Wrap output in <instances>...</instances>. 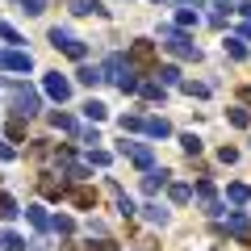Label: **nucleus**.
<instances>
[{"mask_svg": "<svg viewBox=\"0 0 251 251\" xmlns=\"http://www.w3.org/2000/svg\"><path fill=\"white\" fill-rule=\"evenodd\" d=\"M159 84L168 88V84H184L180 80V67H159Z\"/></svg>", "mask_w": 251, "mask_h": 251, "instance_id": "31", "label": "nucleus"}, {"mask_svg": "<svg viewBox=\"0 0 251 251\" xmlns=\"http://www.w3.org/2000/svg\"><path fill=\"white\" fill-rule=\"evenodd\" d=\"M218 159H222V163H234V159H239V151H234V147H222V151H218Z\"/></svg>", "mask_w": 251, "mask_h": 251, "instance_id": "39", "label": "nucleus"}, {"mask_svg": "<svg viewBox=\"0 0 251 251\" xmlns=\"http://www.w3.org/2000/svg\"><path fill=\"white\" fill-rule=\"evenodd\" d=\"M38 184H42L46 197H63V193H67V184H63V180H54V176H42Z\"/></svg>", "mask_w": 251, "mask_h": 251, "instance_id": "20", "label": "nucleus"}, {"mask_svg": "<svg viewBox=\"0 0 251 251\" xmlns=\"http://www.w3.org/2000/svg\"><path fill=\"white\" fill-rule=\"evenodd\" d=\"M226 201H230V205H247V201H251V188L247 184H230V188H226Z\"/></svg>", "mask_w": 251, "mask_h": 251, "instance_id": "17", "label": "nucleus"}, {"mask_svg": "<svg viewBox=\"0 0 251 251\" xmlns=\"http://www.w3.org/2000/svg\"><path fill=\"white\" fill-rule=\"evenodd\" d=\"M0 159H13V151H9V147H4V143H0Z\"/></svg>", "mask_w": 251, "mask_h": 251, "instance_id": "45", "label": "nucleus"}, {"mask_svg": "<svg viewBox=\"0 0 251 251\" xmlns=\"http://www.w3.org/2000/svg\"><path fill=\"white\" fill-rule=\"evenodd\" d=\"M243 97H247V100H251V84H247V88H243Z\"/></svg>", "mask_w": 251, "mask_h": 251, "instance_id": "47", "label": "nucleus"}, {"mask_svg": "<svg viewBox=\"0 0 251 251\" xmlns=\"http://www.w3.org/2000/svg\"><path fill=\"white\" fill-rule=\"evenodd\" d=\"M75 80H80V84H88V88H97V84L105 80V75H100V67H92V63H84L80 72H75Z\"/></svg>", "mask_w": 251, "mask_h": 251, "instance_id": "15", "label": "nucleus"}, {"mask_svg": "<svg viewBox=\"0 0 251 251\" xmlns=\"http://www.w3.org/2000/svg\"><path fill=\"white\" fill-rule=\"evenodd\" d=\"M143 218H147V222H151V226H168V209H163V205H155V201H147V205H143Z\"/></svg>", "mask_w": 251, "mask_h": 251, "instance_id": "11", "label": "nucleus"}, {"mask_svg": "<svg viewBox=\"0 0 251 251\" xmlns=\"http://www.w3.org/2000/svg\"><path fill=\"white\" fill-rule=\"evenodd\" d=\"M226 54H230V59H247V46H243V38H226Z\"/></svg>", "mask_w": 251, "mask_h": 251, "instance_id": "26", "label": "nucleus"}, {"mask_svg": "<svg viewBox=\"0 0 251 251\" xmlns=\"http://www.w3.org/2000/svg\"><path fill=\"white\" fill-rule=\"evenodd\" d=\"M214 4H218V9H226V13L234 9V0H214Z\"/></svg>", "mask_w": 251, "mask_h": 251, "instance_id": "42", "label": "nucleus"}, {"mask_svg": "<svg viewBox=\"0 0 251 251\" xmlns=\"http://www.w3.org/2000/svg\"><path fill=\"white\" fill-rule=\"evenodd\" d=\"M50 122H54V130H67V134H80V126H75V117H72V113H59V109H54V113H50Z\"/></svg>", "mask_w": 251, "mask_h": 251, "instance_id": "16", "label": "nucleus"}, {"mask_svg": "<svg viewBox=\"0 0 251 251\" xmlns=\"http://www.w3.org/2000/svg\"><path fill=\"white\" fill-rule=\"evenodd\" d=\"M239 38H243V42H251V25H243V29H239Z\"/></svg>", "mask_w": 251, "mask_h": 251, "instance_id": "44", "label": "nucleus"}, {"mask_svg": "<svg viewBox=\"0 0 251 251\" xmlns=\"http://www.w3.org/2000/svg\"><path fill=\"white\" fill-rule=\"evenodd\" d=\"M29 251H50V247H46V243H34V247H29Z\"/></svg>", "mask_w": 251, "mask_h": 251, "instance_id": "46", "label": "nucleus"}, {"mask_svg": "<svg viewBox=\"0 0 251 251\" xmlns=\"http://www.w3.org/2000/svg\"><path fill=\"white\" fill-rule=\"evenodd\" d=\"M180 88H184L188 97H209V84H197V80H184Z\"/></svg>", "mask_w": 251, "mask_h": 251, "instance_id": "32", "label": "nucleus"}, {"mask_svg": "<svg viewBox=\"0 0 251 251\" xmlns=\"http://www.w3.org/2000/svg\"><path fill=\"white\" fill-rule=\"evenodd\" d=\"M72 13H80V17L97 13V17H105V4H100V0H72Z\"/></svg>", "mask_w": 251, "mask_h": 251, "instance_id": "14", "label": "nucleus"}, {"mask_svg": "<svg viewBox=\"0 0 251 251\" xmlns=\"http://www.w3.org/2000/svg\"><path fill=\"white\" fill-rule=\"evenodd\" d=\"M117 151H122V155H130V159H134L138 168H147V172H151V159H155V155H151V147H147V143H134V138H126V134H122Z\"/></svg>", "mask_w": 251, "mask_h": 251, "instance_id": "3", "label": "nucleus"}, {"mask_svg": "<svg viewBox=\"0 0 251 251\" xmlns=\"http://www.w3.org/2000/svg\"><path fill=\"white\" fill-rule=\"evenodd\" d=\"M67 197H72V201H75V205H80V209L97 205V193H92V188H72V193H67Z\"/></svg>", "mask_w": 251, "mask_h": 251, "instance_id": "19", "label": "nucleus"}, {"mask_svg": "<svg viewBox=\"0 0 251 251\" xmlns=\"http://www.w3.org/2000/svg\"><path fill=\"white\" fill-rule=\"evenodd\" d=\"M46 4H50V0H21V9H25L29 17H38V13H46Z\"/></svg>", "mask_w": 251, "mask_h": 251, "instance_id": "34", "label": "nucleus"}, {"mask_svg": "<svg viewBox=\"0 0 251 251\" xmlns=\"http://www.w3.org/2000/svg\"><path fill=\"white\" fill-rule=\"evenodd\" d=\"M226 117H230V126H239V130H247V126H251V113H247L243 105H234V109H230Z\"/></svg>", "mask_w": 251, "mask_h": 251, "instance_id": "24", "label": "nucleus"}, {"mask_svg": "<svg viewBox=\"0 0 251 251\" xmlns=\"http://www.w3.org/2000/svg\"><path fill=\"white\" fill-rule=\"evenodd\" d=\"M0 38H4V42H13V46H21V34L9 25V21H0Z\"/></svg>", "mask_w": 251, "mask_h": 251, "instance_id": "35", "label": "nucleus"}, {"mask_svg": "<svg viewBox=\"0 0 251 251\" xmlns=\"http://www.w3.org/2000/svg\"><path fill=\"white\" fill-rule=\"evenodd\" d=\"M109 193H113V201H117V214H122V218H130V214H134V201L126 197L122 188H117V184H113V180H109Z\"/></svg>", "mask_w": 251, "mask_h": 251, "instance_id": "13", "label": "nucleus"}, {"mask_svg": "<svg viewBox=\"0 0 251 251\" xmlns=\"http://www.w3.org/2000/svg\"><path fill=\"white\" fill-rule=\"evenodd\" d=\"M130 72H134V67H130V59H126V54H109L105 67H100V75H105V80H113V84H122Z\"/></svg>", "mask_w": 251, "mask_h": 251, "instance_id": "6", "label": "nucleus"}, {"mask_svg": "<svg viewBox=\"0 0 251 251\" xmlns=\"http://www.w3.org/2000/svg\"><path fill=\"white\" fill-rule=\"evenodd\" d=\"M50 230L72 234V230H75V218H72V214H54V218H50Z\"/></svg>", "mask_w": 251, "mask_h": 251, "instance_id": "22", "label": "nucleus"}, {"mask_svg": "<svg viewBox=\"0 0 251 251\" xmlns=\"http://www.w3.org/2000/svg\"><path fill=\"white\" fill-rule=\"evenodd\" d=\"M63 54H72V59H84V54H88V46H84L80 38H72V42L63 46Z\"/></svg>", "mask_w": 251, "mask_h": 251, "instance_id": "33", "label": "nucleus"}, {"mask_svg": "<svg viewBox=\"0 0 251 251\" xmlns=\"http://www.w3.org/2000/svg\"><path fill=\"white\" fill-rule=\"evenodd\" d=\"M168 176H172V172L168 168H159V172H147V176H143V193H147V197H155V193H159V188H168Z\"/></svg>", "mask_w": 251, "mask_h": 251, "instance_id": "9", "label": "nucleus"}, {"mask_svg": "<svg viewBox=\"0 0 251 251\" xmlns=\"http://www.w3.org/2000/svg\"><path fill=\"white\" fill-rule=\"evenodd\" d=\"M126 130H143V113H126L122 117V134Z\"/></svg>", "mask_w": 251, "mask_h": 251, "instance_id": "36", "label": "nucleus"}, {"mask_svg": "<svg viewBox=\"0 0 251 251\" xmlns=\"http://www.w3.org/2000/svg\"><path fill=\"white\" fill-rule=\"evenodd\" d=\"M67 42H72V29L54 25V29H50V46H59V50H63V46H67Z\"/></svg>", "mask_w": 251, "mask_h": 251, "instance_id": "29", "label": "nucleus"}, {"mask_svg": "<svg viewBox=\"0 0 251 251\" xmlns=\"http://www.w3.org/2000/svg\"><path fill=\"white\" fill-rule=\"evenodd\" d=\"M222 230L230 234V239H239V243H251V222H247V214H230Z\"/></svg>", "mask_w": 251, "mask_h": 251, "instance_id": "7", "label": "nucleus"}, {"mask_svg": "<svg viewBox=\"0 0 251 251\" xmlns=\"http://www.w3.org/2000/svg\"><path fill=\"white\" fill-rule=\"evenodd\" d=\"M180 147H184V155H201V138L197 134H180Z\"/></svg>", "mask_w": 251, "mask_h": 251, "instance_id": "30", "label": "nucleus"}, {"mask_svg": "<svg viewBox=\"0 0 251 251\" xmlns=\"http://www.w3.org/2000/svg\"><path fill=\"white\" fill-rule=\"evenodd\" d=\"M105 113L109 109L100 105V100H88V105H84V117H88V122H105Z\"/></svg>", "mask_w": 251, "mask_h": 251, "instance_id": "27", "label": "nucleus"}, {"mask_svg": "<svg viewBox=\"0 0 251 251\" xmlns=\"http://www.w3.org/2000/svg\"><path fill=\"white\" fill-rule=\"evenodd\" d=\"M29 155H34V159H46V155H50V147H46V143H34V151H29Z\"/></svg>", "mask_w": 251, "mask_h": 251, "instance_id": "40", "label": "nucleus"}, {"mask_svg": "<svg viewBox=\"0 0 251 251\" xmlns=\"http://www.w3.org/2000/svg\"><path fill=\"white\" fill-rule=\"evenodd\" d=\"M25 218H29V226H34V230H46V226H50V218H46V209H42V205H29V209H25Z\"/></svg>", "mask_w": 251, "mask_h": 251, "instance_id": "18", "label": "nucleus"}, {"mask_svg": "<svg viewBox=\"0 0 251 251\" xmlns=\"http://www.w3.org/2000/svg\"><path fill=\"white\" fill-rule=\"evenodd\" d=\"M168 197L176 201V205H188V201H193V188H188V184H172V188H168Z\"/></svg>", "mask_w": 251, "mask_h": 251, "instance_id": "23", "label": "nucleus"}, {"mask_svg": "<svg viewBox=\"0 0 251 251\" xmlns=\"http://www.w3.org/2000/svg\"><path fill=\"white\" fill-rule=\"evenodd\" d=\"M0 247H4V251H25V239H21L17 230H4V234H0Z\"/></svg>", "mask_w": 251, "mask_h": 251, "instance_id": "21", "label": "nucleus"}, {"mask_svg": "<svg viewBox=\"0 0 251 251\" xmlns=\"http://www.w3.org/2000/svg\"><path fill=\"white\" fill-rule=\"evenodd\" d=\"M159 38H163V46H168L176 59H188V63H197V59H201V46L193 42L184 29H176V25H159Z\"/></svg>", "mask_w": 251, "mask_h": 251, "instance_id": "1", "label": "nucleus"}, {"mask_svg": "<svg viewBox=\"0 0 251 251\" xmlns=\"http://www.w3.org/2000/svg\"><path fill=\"white\" fill-rule=\"evenodd\" d=\"M143 130H147L151 138H168V134H172V126L163 122V117H143Z\"/></svg>", "mask_w": 251, "mask_h": 251, "instance_id": "12", "label": "nucleus"}, {"mask_svg": "<svg viewBox=\"0 0 251 251\" xmlns=\"http://www.w3.org/2000/svg\"><path fill=\"white\" fill-rule=\"evenodd\" d=\"M234 9H239L243 17H251V0H247V4H234Z\"/></svg>", "mask_w": 251, "mask_h": 251, "instance_id": "43", "label": "nucleus"}, {"mask_svg": "<svg viewBox=\"0 0 251 251\" xmlns=\"http://www.w3.org/2000/svg\"><path fill=\"white\" fill-rule=\"evenodd\" d=\"M130 63H143V67H151L155 63V42H147V38H138L134 46H130V54H126Z\"/></svg>", "mask_w": 251, "mask_h": 251, "instance_id": "8", "label": "nucleus"}, {"mask_svg": "<svg viewBox=\"0 0 251 251\" xmlns=\"http://www.w3.org/2000/svg\"><path fill=\"white\" fill-rule=\"evenodd\" d=\"M34 67V59H29V50H0V72H29Z\"/></svg>", "mask_w": 251, "mask_h": 251, "instance_id": "5", "label": "nucleus"}, {"mask_svg": "<svg viewBox=\"0 0 251 251\" xmlns=\"http://www.w3.org/2000/svg\"><path fill=\"white\" fill-rule=\"evenodd\" d=\"M197 25V9H180L176 13V29H193Z\"/></svg>", "mask_w": 251, "mask_h": 251, "instance_id": "28", "label": "nucleus"}, {"mask_svg": "<svg viewBox=\"0 0 251 251\" xmlns=\"http://www.w3.org/2000/svg\"><path fill=\"white\" fill-rule=\"evenodd\" d=\"M9 138H13V143H21V138H25V126H21V117H17V122H9Z\"/></svg>", "mask_w": 251, "mask_h": 251, "instance_id": "38", "label": "nucleus"}, {"mask_svg": "<svg viewBox=\"0 0 251 251\" xmlns=\"http://www.w3.org/2000/svg\"><path fill=\"white\" fill-rule=\"evenodd\" d=\"M172 4H184V9H197L201 0H172Z\"/></svg>", "mask_w": 251, "mask_h": 251, "instance_id": "41", "label": "nucleus"}, {"mask_svg": "<svg viewBox=\"0 0 251 251\" xmlns=\"http://www.w3.org/2000/svg\"><path fill=\"white\" fill-rule=\"evenodd\" d=\"M88 163H97V168H109V151H100V147H92V151H88Z\"/></svg>", "mask_w": 251, "mask_h": 251, "instance_id": "37", "label": "nucleus"}, {"mask_svg": "<svg viewBox=\"0 0 251 251\" xmlns=\"http://www.w3.org/2000/svg\"><path fill=\"white\" fill-rule=\"evenodd\" d=\"M138 97H143V100H151V105H163L168 88H163L159 80H143V84H138Z\"/></svg>", "mask_w": 251, "mask_h": 251, "instance_id": "10", "label": "nucleus"}, {"mask_svg": "<svg viewBox=\"0 0 251 251\" xmlns=\"http://www.w3.org/2000/svg\"><path fill=\"white\" fill-rule=\"evenodd\" d=\"M38 109H42L38 92H34V88H21V84H17V88H13V113H17V117H34Z\"/></svg>", "mask_w": 251, "mask_h": 251, "instance_id": "2", "label": "nucleus"}, {"mask_svg": "<svg viewBox=\"0 0 251 251\" xmlns=\"http://www.w3.org/2000/svg\"><path fill=\"white\" fill-rule=\"evenodd\" d=\"M42 92H46L50 100H59V105H63V100L72 97V80H67V75H59V72H50V75L42 80Z\"/></svg>", "mask_w": 251, "mask_h": 251, "instance_id": "4", "label": "nucleus"}, {"mask_svg": "<svg viewBox=\"0 0 251 251\" xmlns=\"http://www.w3.org/2000/svg\"><path fill=\"white\" fill-rule=\"evenodd\" d=\"M17 214H21V205L9 197V193H0V218H17Z\"/></svg>", "mask_w": 251, "mask_h": 251, "instance_id": "25", "label": "nucleus"}]
</instances>
